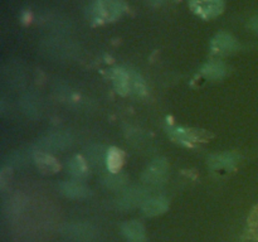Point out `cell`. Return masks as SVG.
<instances>
[{
    "label": "cell",
    "instance_id": "obj_4",
    "mask_svg": "<svg viewBox=\"0 0 258 242\" xmlns=\"http://www.w3.org/2000/svg\"><path fill=\"white\" fill-rule=\"evenodd\" d=\"M211 48L212 52L216 53V54L224 55L236 52L237 48H238V43L228 33H219L212 39Z\"/></svg>",
    "mask_w": 258,
    "mask_h": 242
},
{
    "label": "cell",
    "instance_id": "obj_5",
    "mask_svg": "<svg viewBox=\"0 0 258 242\" xmlns=\"http://www.w3.org/2000/svg\"><path fill=\"white\" fill-rule=\"evenodd\" d=\"M72 143V138L68 135L67 133H53L43 138L39 141V145L42 146L44 150L48 151H55V150H64Z\"/></svg>",
    "mask_w": 258,
    "mask_h": 242
},
{
    "label": "cell",
    "instance_id": "obj_20",
    "mask_svg": "<svg viewBox=\"0 0 258 242\" xmlns=\"http://www.w3.org/2000/svg\"><path fill=\"white\" fill-rule=\"evenodd\" d=\"M88 154V159H90L91 164L92 165H101L102 163H105L106 159H107V154H103L102 153V148H100V146H93V148H91L90 150L87 151Z\"/></svg>",
    "mask_w": 258,
    "mask_h": 242
},
{
    "label": "cell",
    "instance_id": "obj_2",
    "mask_svg": "<svg viewBox=\"0 0 258 242\" xmlns=\"http://www.w3.org/2000/svg\"><path fill=\"white\" fill-rule=\"evenodd\" d=\"M190 7L197 15L211 19L223 12L224 0H190Z\"/></svg>",
    "mask_w": 258,
    "mask_h": 242
},
{
    "label": "cell",
    "instance_id": "obj_21",
    "mask_svg": "<svg viewBox=\"0 0 258 242\" xmlns=\"http://www.w3.org/2000/svg\"><path fill=\"white\" fill-rule=\"evenodd\" d=\"M251 227L252 229H253V233H256L258 236V207L256 209L253 211V213H252L251 216Z\"/></svg>",
    "mask_w": 258,
    "mask_h": 242
},
{
    "label": "cell",
    "instance_id": "obj_6",
    "mask_svg": "<svg viewBox=\"0 0 258 242\" xmlns=\"http://www.w3.org/2000/svg\"><path fill=\"white\" fill-rule=\"evenodd\" d=\"M121 232L130 242H145V227L138 221H127L121 226Z\"/></svg>",
    "mask_w": 258,
    "mask_h": 242
},
{
    "label": "cell",
    "instance_id": "obj_18",
    "mask_svg": "<svg viewBox=\"0 0 258 242\" xmlns=\"http://www.w3.org/2000/svg\"><path fill=\"white\" fill-rule=\"evenodd\" d=\"M146 91L145 82H144L143 78L138 75L136 72L131 71L130 72V92L135 93V95H144Z\"/></svg>",
    "mask_w": 258,
    "mask_h": 242
},
{
    "label": "cell",
    "instance_id": "obj_12",
    "mask_svg": "<svg viewBox=\"0 0 258 242\" xmlns=\"http://www.w3.org/2000/svg\"><path fill=\"white\" fill-rule=\"evenodd\" d=\"M168 207H169L168 201H166L165 198L158 197V198L146 199V201L144 202L143 206H141V208H143L144 214L154 217V216H159V214L165 213Z\"/></svg>",
    "mask_w": 258,
    "mask_h": 242
},
{
    "label": "cell",
    "instance_id": "obj_10",
    "mask_svg": "<svg viewBox=\"0 0 258 242\" xmlns=\"http://www.w3.org/2000/svg\"><path fill=\"white\" fill-rule=\"evenodd\" d=\"M173 136L180 143H199L209 138V134L203 130H191V129H176L173 131Z\"/></svg>",
    "mask_w": 258,
    "mask_h": 242
},
{
    "label": "cell",
    "instance_id": "obj_23",
    "mask_svg": "<svg viewBox=\"0 0 258 242\" xmlns=\"http://www.w3.org/2000/svg\"><path fill=\"white\" fill-rule=\"evenodd\" d=\"M151 3H153V4H161V3H165V2H168V0H150Z\"/></svg>",
    "mask_w": 258,
    "mask_h": 242
},
{
    "label": "cell",
    "instance_id": "obj_15",
    "mask_svg": "<svg viewBox=\"0 0 258 242\" xmlns=\"http://www.w3.org/2000/svg\"><path fill=\"white\" fill-rule=\"evenodd\" d=\"M63 233L73 237V238H88L93 234L92 226L87 223H75L68 224Z\"/></svg>",
    "mask_w": 258,
    "mask_h": 242
},
{
    "label": "cell",
    "instance_id": "obj_7",
    "mask_svg": "<svg viewBox=\"0 0 258 242\" xmlns=\"http://www.w3.org/2000/svg\"><path fill=\"white\" fill-rule=\"evenodd\" d=\"M33 159H34V163L37 165V168L42 173L54 174L59 170V164H58V161L50 154L45 153V151H35Z\"/></svg>",
    "mask_w": 258,
    "mask_h": 242
},
{
    "label": "cell",
    "instance_id": "obj_1",
    "mask_svg": "<svg viewBox=\"0 0 258 242\" xmlns=\"http://www.w3.org/2000/svg\"><path fill=\"white\" fill-rule=\"evenodd\" d=\"M125 12L122 0H95L88 8V18L91 22L110 23L118 19Z\"/></svg>",
    "mask_w": 258,
    "mask_h": 242
},
{
    "label": "cell",
    "instance_id": "obj_9",
    "mask_svg": "<svg viewBox=\"0 0 258 242\" xmlns=\"http://www.w3.org/2000/svg\"><path fill=\"white\" fill-rule=\"evenodd\" d=\"M146 201V191L140 188H133L125 192L120 198V206L122 208H134V207L141 204Z\"/></svg>",
    "mask_w": 258,
    "mask_h": 242
},
{
    "label": "cell",
    "instance_id": "obj_22",
    "mask_svg": "<svg viewBox=\"0 0 258 242\" xmlns=\"http://www.w3.org/2000/svg\"><path fill=\"white\" fill-rule=\"evenodd\" d=\"M249 28H251L252 30H253V32H256V33H258V15L257 17H254V18H252L251 20H249Z\"/></svg>",
    "mask_w": 258,
    "mask_h": 242
},
{
    "label": "cell",
    "instance_id": "obj_16",
    "mask_svg": "<svg viewBox=\"0 0 258 242\" xmlns=\"http://www.w3.org/2000/svg\"><path fill=\"white\" fill-rule=\"evenodd\" d=\"M68 169H70V173L76 178L83 179L88 175L87 163L80 155H76L71 159L70 163H68Z\"/></svg>",
    "mask_w": 258,
    "mask_h": 242
},
{
    "label": "cell",
    "instance_id": "obj_19",
    "mask_svg": "<svg viewBox=\"0 0 258 242\" xmlns=\"http://www.w3.org/2000/svg\"><path fill=\"white\" fill-rule=\"evenodd\" d=\"M105 183L111 189H120L126 184V176L120 173H112L106 176Z\"/></svg>",
    "mask_w": 258,
    "mask_h": 242
},
{
    "label": "cell",
    "instance_id": "obj_3",
    "mask_svg": "<svg viewBox=\"0 0 258 242\" xmlns=\"http://www.w3.org/2000/svg\"><path fill=\"white\" fill-rule=\"evenodd\" d=\"M166 175H168V164L163 159H158V160H154L145 169L141 178H143V180L145 183L156 186V184L164 183V180L166 179Z\"/></svg>",
    "mask_w": 258,
    "mask_h": 242
},
{
    "label": "cell",
    "instance_id": "obj_11",
    "mask_svg": "<svg viewBox=\"0 0 258 242\" xmlns=\"http://www.w3.org/2000/svg\"><path fill=\"white\" fill-rule=\"evenodd\" d=\"M238 163V155L234 153H223L212 155L208 164L212 169H229Z\"/></svg>",
    "mask_w": 258,
    "mask_h": 242
},
{
    "label": "cell",
    "instance_id": "obj_14",
    "mask_svg": "<svg viewBox=\"0 0 258 242\" xmlns=\"http://www.w3.org/2000/svg\"><path fill=\"white\" fill-rule=\"evenodd\" d=\"M202 73L209 80H218L226 75V66L219 60H212L202 67Z\"/></svg>",
    "mask_w": 258,
    "mask_h": 242
},
{
    "label": "cell",
    "instance_id": "obj_17",
    "mask_svg": "<svg viewBox=\"0 0 258 242\" xmlns=\"http://www.w3.org/2000/svg\"><path fill=\"white\" fill-rule=\"evenodd\" d=\"M123 163V153L121 150L116 148H111L107 153V159H106V164H107V168L111 171L116 173L118 171V169L122 166Z\"/></svg>",
    "mask_w": 258,
    "mask_h": 242
},
{
    "label": "cell",
    "instance_id": "obj_8",
    "mask_svg": "<svg viewBox=\"0 0 258 242\" xmlns=\"http://www.w3.org/2000/svg\"><path fill=\"white\" fill-rule=\"evenodd\" d=\"M113 87L121 95H127L130 92V71L125 68H115L111 73Z\"/></svg>",
    "mask_w": 258,
    "mask_h": 242
},
{
    "label": "cell",
    "instance_id": "obj_13",
    "mask_svg": "<svg viewBox=\"0 0 258 242\" xmlns=\"http://www.w3.org/2000/svg\"><path fill=\"white\" fill-rule=\"evenodd\" d=\"M60 189H62V193L67 196L68 198L78 199L90 196V191H88L87 187L80 182H64L60 186Z\"/></svg>",
    "mask_w": 258,
    "mask_h": 242
}]
</instances>
